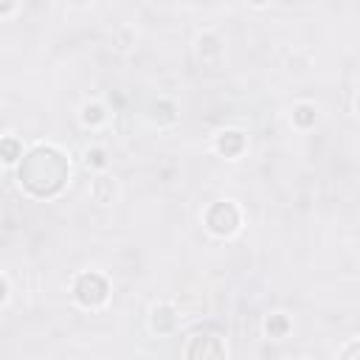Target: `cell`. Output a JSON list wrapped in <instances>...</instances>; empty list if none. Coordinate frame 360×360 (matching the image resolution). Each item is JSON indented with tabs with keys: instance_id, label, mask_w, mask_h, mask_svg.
Returning <instances> with one entry per match:
<instances>
[{
	"instance_id": "14",
	"label": "cell",
	"mask_w": 360,
	"mask_h": 360,
	"mask_svg": "<svg viewBox=\"0 0 360 360\" xmlns=\"http://www.w3.org/2000/svg\"><path fill=\"white\" fill-rule=\"evenodd\" d=\"M341 354H343V357H360V341H357V343H352V346H346Z\"/></svg>"
},
{
	"instance_id": "16",
	"label": "cell",
	"mask_w": 360,
	"mask_h": 360,
	"mask_svg": "<svg viewBox=\"0 0 360 360\" xmlns=\"http://www.w3.org/2000/svg\"><path fill=\"white\" fill-rule=\"evenodd\" d=\"M250 3H254V6H262V3H268V0H250Z\"/></svg>"
},
{
	"instance_id": "1",
	"label": "cell",
	"mask_w": 360,
	"mask_h": 360,
	"mask_svg": "<svg viewBox=\"0 0 360 360\" xmlns=\"http://www.w3.org/2000/svg\"><path fill=\"white\" fill-rule=\"evenodd\" d=\"M68 180V161L54 147L31 150L20 163V183L37 197L57 194Z\"/></svg>"
},
{
	"instance_id": "12",
	"label": "cell",
	"mask_w": 360,
	"mask_h": 360,
	"mask_svg": "<svg viewBox=\"0 0 360 360\" xmlns=\"http://www.w3.org/2000/svg\"><path fill=\"white\" fill-rule=\"evenodd\" d=\"M155 119H161V121H172V119H174V107H172L169 101L155 104Z\"/></svg>"
},
{
	"instance_id": "6",
	"label": "cell",
	"mask_w": 360,
	"mask_h": 360,
	"mask_svg": "<svg viewBox=\"0 0 360 360\" xmlns=\"http://www.w3.org/2000/svg\"><path fill=\"white\" fill-rule=\"evenodd\" d=\"M174 323H177V315H174L172 307H158V310L152 312V327H155L158 332H172Z\"/></svg>"
},
{
	"instance_id": "13",
	"label": "cell",
	"mask_w": 360,
	"mask_h": 360,
	"mask_svg": "<svg viewBox=\"0 0 360 360\" xmlns=\"http://www.w3.org/2000/svg\"><path fill=\"white\" fill-rule=\"evenodd\" d=\"M104 163H107V158H104L101 150H90L88 152V166H104Z\"/></svg>"
},
{
	"instance_id": "15",
	"label": "cell",
	"mask_w": 360,
	"mask_h": 360,
	"mask_svg": "<svg viewBox=\"0 0 360 360\" xmlns=\"http://www.w3.org/2000/svg\"><path fill=\"white\" fill-rule=\"evenodd\" d=\"M12 6H14V0H3V14H9V12H12Z\"/></svg>"
},
{
	"instance_id": "11",
	"label": "cell",
	"mask_w": 360,
	"mask_h": 360,
	"mask_svg": "<svg viewBox=\"0 0 360 360\" xmlns=\"http://www.w3.org/2000/svg\"><path fill=\"white\" fill-rule=\"evenodd\" d=\"M82 119H85V124H99V121L104 119V110H101L99 104H88V107H85V116H82Z\"/></svg>"
},
{
	"instance_id": "3",
	"label": "cell",
	"mask_w": 360,
	"mask_h": 360,
	"mask_svg": "<svg viewBox=\"0 0 360 360\" xmlns=\"http://www.w3.org/2000/svg\"><path fill=\"white\" fill-rule=\"evenodd\" d=\"M74 296L82 307H99L104 299H107V281L99 276V273H82L77 279V287H74Z\"/></svg>"
},
{
	"instance_id": "10",
	"label": "cell",
	"mask_w": 360,
	"mask_h": 360,
	"mask_svg": "<svg viewBox=\"0 0 360 360\" xmlns=\"http://www.w3.org/2000/svg\"><path fill=\"white\" fill-rule=\"evenodd\" d=\"M20 152H23V150H20V143H17L14 138H6V141H3V158H6L9 163H14V161L20 158Z\"/></svg>"
},
{
	"instance_id": "17",
	"label": "cell",
	"mask_w": 360,
	"mask_h": 360,
	"mask_svg": "<svg viewBox=\"0 0 360 360\" xmlns=\"http://www.w3.org/2000/svg\"><path fill=\"white\" fill-rule=\"evenodd\" d=\"M357 110H360V99H357Z\"/></svg>"
},
{
	"instance_id": "7",
	"label": "cell",
	"mask_w": 360,
	"mask_h": 360,
	"mask_svg": "<svg viewBox=\"0 0 360 360\" xmlns=\"http://www.w3.org/2000/svg\"><path fill=\"white\" fill-rule=\"evenodd\" d=\"M113 192H116V186H113V180H110V177H99L96 183H93V197H96L99 203H107Z\"/></svg>"
},
{
	"instance_id": "4",
	"label": "cell",
	"mask_w": 360,
	"mask_h": 360,
	"mask_svg": "<svg viewBox=\"0 0 360 360\" xmlns=\"http://www.w3.org/2000/svg\"><path fill=\"white\" fill-rule=\"evenodd\" d=\"M189 357H226V346L214 335H194V341L186 346Z\"/></svg>"
},
{
	"instance_id": "2",
	"label": "cell",
	"mask_w": 360,
	"mask_h": 360,
	"mask_svg": "<svg viewBox=\"0 0 360 360\" xmlns=\"http://www.w3.org/2000/svg\"><path fill=\"white\" fill-rule=\"evenodd\" d=\"M206 226L217 234V237H231L239 228V211L234 203H214L206 214Z\"/></svg>"
},
{
	"instance_id": "5",
	"label": "cell",
	"mask_w": 360,
	"mask_h": 360,
	"mask_svg": "<svg viewBox=\"0 0 360 360\" xmlns=\"http://www.w3.org/2000/svg\"><path fill=\"white\" fill-rule=\"evenodd\" d=\"M242 147H245V135H242V132H234V130H231V132H223L220 141H217V150H220L226 158L239 155Z\"/></svg>"
},
{
	"instance_id": "9",
	"label": "cell",
	"mask_w": 360,
	"mask_h": 360,
	"mask_svg": "<svg viewBox=\"0 0 360 360\" xmlns=\"http://www.w3.org/2000/svg\"><path fill=\"white\" fill-rule=\"evenodd\" d=\"M287 327H290V323H287L284 315H273V318L268 321V335H270V338H281V335L287 332Z\"/></svg>"
},
{
	"instance_id": "8",
	"label": "cell",
	"mask_w": 360,
	"mask_h": 360,
	"mask_svg": "<svg viewBox=\"0 0 360 360\" xmlns=\"http://www.w3.org/2000/svg\"><path fill=\"white\" fill-rule=\"evenodd\" d=\"M293 121H296L299 127H310V124L315 121V107H312V104H299L296 113H293Z\"/></svg>"
}]
</instances>
